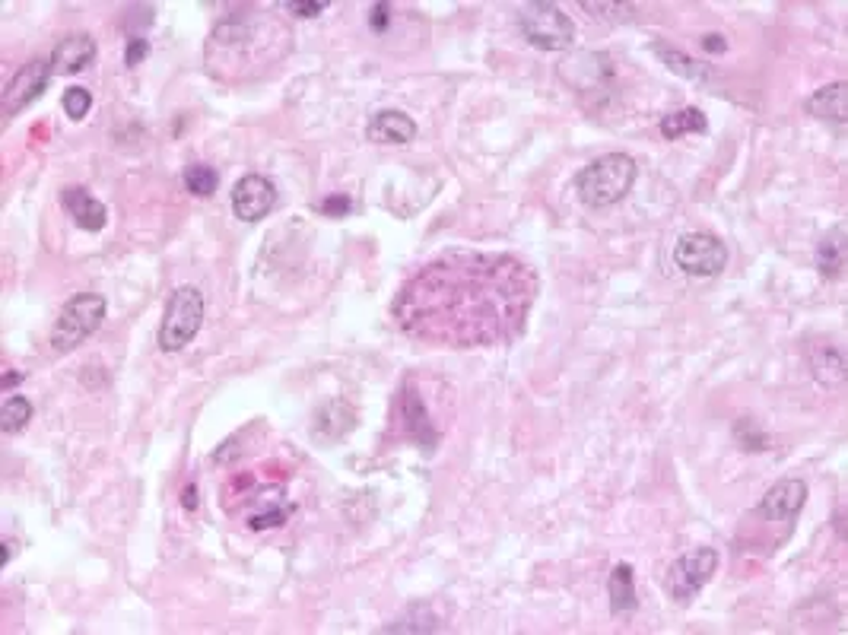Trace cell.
Instances as JSON below:
<instances>
[{
    "mask_svg": "<svg viewBox=\"0 0 848 635\" xmlns=\"http://www.w3.org/2000/svg\"><path fill=\"white\" fill-rule=\"evenodd\" d=\"M537 289V274L512 254L451 251L401 286L391 315L429 347H505L525 334Z\"/></svg>",
    "mask_w": 848,
    "mask_h": 635,
    "instance_id": "1",
    "label": "cell"
},
{
    "mask_svg": "<svg viewBox=\"0 0 848 635\" xmlns=\"http://www.w3.org/2000/svg\"><path fill=\"white\" fill-rule=\"evenodd\" d=\"M293 48V29L277 13L245 7L213 26L204 61L213 80L242 86L277 70Z\"/></svg>",
    "mask_w": 848,
    "mask_h": 635,
    "instance_id": "2",
    "label": "cell"
},
{
    "mask_svg": "<svg viewBox=\"0 0 848 635\" xmlns=\"http://www.w3.org/2000/svg\"><path fill=\"white\" fill-rule=\"evenodd\" d=\"M639 178V166L629 153H607L601 159L588 162V166L575 175V197L591 207V210H604L620 204L623 197H629Z\"/></svg>",
    "mask_w": 848,
    "mask_h": 635,
    "instance_id": "3",
    "label": "cell"
},
{
    "mask_svg": "<svg viewBox=\"0 0 848 635\" xmlns=\"http://www.w3.org/2000/svg\"><path fill=\"white\" fill-rule=\"evenodd\" d=\"M105 299L99 293H80L70 302H64V308L54 318V328H51V350L54 353H70L77 350L80 343L99 331V324L105 318Z\"/></svg>",
    "mask_w": 848,
    "mask_h": 635,
    "instance_id": "4",
    "label": "cell"
},
{
    "mask_svg": "<svg viewBox=\"0 0 848 635\" xmlns=\"http://www.w3.org/2000/svg\"><path fill=\"white\" fill-rule=\"evenodd\" d=\"M201 324H204V293L197 286H178L166 305V318L159 324V347L166 353L185 350L197 337V331H201Z\"/></svg>",
    "mask_w": 848,
    "mask_h": 635,
    "instance_id": "5",
    "label": "cell"
},
{
    "mask_svg": "<svg viewBox=\"0 0 848 635\" xmlns=\"http://www.w3.org/2000/svg\"><path fill=\"white\" fill-rule=\"evenodd\" d=\"M518 32L540 51H566L575 42V23L556 4H528L518 10Z\"/></svg>",
    "mask_w": 848,
    "mask_h": 635,
    "instance_id": "6",
    "label": "cell"
},
{
    "mask_svg": "<svg viewBox=\"0 0 848 635\" xmlns=\"http://www.w3.org/2000/svg\"><path fill=\"white\" fill-rule=\"evenodd\" d=\"M674 264L690 277H718L728 267V245L712 232H687L674 245Z\"/></svg>",
    "mask_w": 848,
    "mask_h": 635,
    "instance_id": "7",
    "label": "cell"
},
{
    "mask_svg": "<svg viewBox=\"0 0 848 635\" xmlns=\"http://www.w3.org/2000/svg\"><path fill=\"white\" fill-rule=\"evenodd\" d=\"M718 572V553L712 547H696L690 553H683L671 572H667V594H671L674 604H690L693 597L712 582V575Z\"/></svg>",
    "mask_w": 848,
    "mask_h": 635,
    "instance_id": "8",
    "label": "cell"
},
{
    "mask_svg": "<svg viewBox=\"0 0 848 635\" xmlns=\"http://www.w3.org/2000/svg\"><path fill=\"white\" fill-rule=\"evenodd\" d=\"M277 207V188L267 175H242L232 188V213L239 216L242 223H258L264 216H270V210Z\"/></svg>",
    "mask_w": 848,
    "mask_h": 635,
    "instance_id": "9",
    "label": "cell"
},
{
    "mask_svg": "<svg viewBox=\"0 0 848 635\" xmlns=\"http://www.w3.org/2000/svg\"><path fill=\"white\" fill-rule=\"evenodd\" d=\"M54 77L51 70V58H32L29 64L20 67V74H16L7 89H4V115H16L23 112L26 105H32L35 99H39L45 93L48 80Z\"/></svg>",
    "mask_w": 848,
    "mask_h": 635,
    "instance_id": "10",
    "label": "cell"
},
{
    "mask_svg": "<svg viewBox=\"0 0 848 635\" xmlns=\"http://www.w3.org/2000/svg\"><path fill=\"white\" fill-rule=\"evenodd\" d=\"M804 502H807V483L798 477H788V480H779L775 486H769V493L760 499V505H756V515L772 524H782V521L798 518Z\"/></svg>",
    "mask_w": 848,
    "mask_h": 635,
    "instance_id": "11",
    "label": "cell"
},
{
    "mask_svg": "<svg viewBox=\"0 0 848 635\" xmlns=\"http://www.w3.org/2000/svg\"><path fill=\"white\" fill-rule=\"evenodd\" d=\"M96 39L86 32H74V35H64V39L54 45L51 51V70L54 77H70V74H80L89 64L96 61Z\"/></svg>",
    "mask_w": 848,
    "mask_h": 635,
    "instance_id": "12",
    "label": "cell"
},
{
    "mask_svg": "<svg viewBox=\"0 0 848 635\" xmlns=\"http://www.w3.org/2000/svg\"><path fill=\"white\" fill-rule=\"evenodd\" d=\"M401 426H404V435L420 442V448H432L439 442V432L432 429L426 401L420 397V391L413 388V381H407L401 388Z\"/></svg>",
    "mask_w": 848,
    "mask_h": 635,
    "instance_id": "13",
    "label": "cell"
},
{
    "mask_svg": "<svg viewBox=\"0 0 848 635\" xmlns=\"http://www.w3.org/2000/svg\"><path fill=\"white\" fill-rule=\"evenodd\" d=\"M366 137L372 143H385V147H401V143H410L417 137V121L410 115L398 112V108H385V112L372 115Z\"/></svg>",
    "mask_w": 848,
    "mask_h": 635,
    "instance_id": "14",
    "label": "cell"
},
{
    "mask_svg": "<svg viewBox=\"0 0 848 635\" xmlns=\"http://www.w3.org/2000/svg\"><path fill=\"white\" fill-rule=\"evenodd\" d=\"M61 204L64 210L74 216V223L83 229V232H99L105 223H108V210L102 201H96L93 194H89L83 185H70L61 191Z\"/></svg>",
    "mask_w": 848,
    "mask_h": 635,
    "instance_id": "15",
    "label": "cell"
},
{
    "mask_svg": "<svg viewBox=\"0 0 848 635\" xmlns=\"http://www.w3.org/2000/svg\"><path fill=\"white\" fill-rule=\"evenodd\" d=\"M807 112L820 118V121H829V124H845L848 118V86L839 80V83H829L823 89H817L814 96L807 99Z\"/></svg>",
    "mask_w": 848,
    "mask_h": 635,
    "instance_id": "16",
    "label": "cell"
},
{
    "mask_svg": "<svg viewBox=\"0 0 848 635\" xmlns=\"http://www.w3.org/2000/svg\"><path fill=\"white\" fill-rule=\"evenodd\" d=\"M293 515V505L283 499L280 489L274 493H261L258 505L248 512V528L251 531H267V528H280V524Z\"/></svg>",
    "mask_w": 848,
    "mask_h": 635,
    "instance_id": "17",
    "label": "cell"
},
{
    "mask_svg": "<svg viewBox=\"0 0 848 635\" xmlns=\"http://www.w3.org/2000/svg\"><path fill=\"white\" fill-rule=\"evenodd\" d=\"M607 594H610V610L613 616H626L633 613L639 607L636 601V585H633V566H626V562H620V566H613L610 578H607Z\"/></svg>",
    "mask_w": 848,
    "mask_h": 635,
    "instance_id": "18",
    "label": "cell"
},
{
    "mask_svg": "<svg viewBox=\"0 0 848 635\" xmlns=\"http://www.w3.org/2000/svg\"><path fill=\"white\" fill-rule=\"evenodd\" d=\"M817 270L826 277H842L845 270V223H839L833 232L823 235V242L817 245Z\"/></svg>",
    "mask_w": 848,
    "mask_h": 635,
    "instance_id": "19",
    "label": "cell"
},
{
    "mask_svg": "<svg viewBox=\"0 0 848 635\" xmlns=\"http://www.w3.org/2000/svg\"><path fill=\"white\" fill-rule=\"evenodd\" d=\"M706 131H709V121L693 105L677 108V112L661 118V137L664 140H680V137H687V134H706Z\"/></svg>",
    "mask_w": 848,
    "mask_h": 635,
    "instance_id": "20",
    "label": "cell"
},
{
    "mask_svg": "<svg viewBox=\"0 0 848 635\" xmlns=\"http://www.w3.org/2000/svg\"><path fill=\"white\" fill-rule=\"evenodd\" d=\"M652 51L667 64V70H671V74H680L683 80L706 83V80L712 77V70H709L706 64H699L696 58H690V54H683V51H677V48H671V45L658 42V45H652Z\"/></svg>",
    "mask_w": 848,
    "mask_h": 635,
    "instance_id": "21",
    "label": "cell"
},
{
    "mask_svg": "<svg viewBox=\"0 0 848 635\" xmlns=\"http://www.w3.org/2000/svg\"><path fill=\"white\" fill-rule=\"evenodd\" d=\"M32 413L35 410H32V404L26 401L23 394L7 397L4 407H0V429H4V435H20L29 426Z\"/></svg>",
    "mask_w": 848,
    "mask_h": 635,
    "instance_id": "22",
    "label": "cell"
},
{
    "mask_svg": "<svg viewBox=\"0 0 848 635\" xmlns=\"http://www.w3.org/2000/svg\"><path fill=\"white\" fill-rule=\"evenodd\" d=\"M185 188L194 197H210L216 188H220V172H216L213 166H207V162H194V166L185 169Z\"/></svg>",
    "mask_w": 848,
    "mask_h": 635,
    "instance_id": "23",
    "label": "cell"
},
{
    "mask_svg": "<svg viewBox=\"0 0 848 635\" xmlns=\"http://www.w3.org/2000/svg\"><path fill=\"white\" fill-rule=\"evenodd\" d=\"M734 439L741 442V448L747 451H766L769 448V435L763 432V426L750 420V416H741V420L734 423Z\"/></svg>",
    "mask_w": 848,
    "mask_h": 635,
    "instance_id": "24",
    "label": "cell"
},
{
    "mask_svg": "<svg viewBox=\"0 0 848 635\" xmlns=\"http://www.w3.org/2000/svg\"><path fill=\"white\" fill-rule=\"evenodd\" d=\"M89 108H93V93L83 86H70L64 93V112L70 121H83L89 115Z\"/></svg>",
    "mask_w": 848,
    "mask_h": 635,
    "instance_id": "25",
    "label": "cell"
},
{
    "mask_svg": "<svg viewBox=\"0 0 848 635\" xmlns=\"http://www.w3.org/2000/svg\"><path fill=\"white\" fill-rule=\"evenodd\" d=\"M582 7L594 16H607V20H629V16H633V7L629 4H591V0H585Z\"/></svg>",
    "mask_w": 848,
    "mask_h": 635,
    "instance_id": "26",
    "label": "cell"
},
{
    "mask_svg": "<svg viewBox=\"0 0 848 635\" xmlns=\"http://www.w3.org/2000/svg\"><path fill=\"white\" fill-rule=\"evenodd\" d=\"M283 10H290L293 16H302V20H312V16L328 10V4H321V0H312V4H309V0H302V4H299V0H286Z\"/></svg>",
    "mask_w": 848,
    "mask_h": 635,
    "instance_id": "27",
    "label": "cell"
},
{
    "mask_svg": "<svg viewBox=\"0 0 848 635\" xmlns=\"http://www.w3.org/2000/svg\"><path fill=\"white\" fill-rule=\"evenodd\" d=\"M350 197L347 194H334V197H324V201L318 204V210L324 213V216H347L350 213Z\"/></svg>",
    "mask_w": 848,
    "mask_h": 635,
    "instance_id": "28",
    "label": "cell"
},
{
    "mask_svg": "<svg viewBox=\"0 0 848 635\" xmlns=\"http://www.w3.org/2000/svg\"><path fill=\"white\" fill-rule=\"evenodd\" d=\"M388 23H391V4H375L372 10H369V26H372V32H378V35H385L388 32Z\"/></svg>",
    "mask_w": 848,
    "mask_h": 635,
    "instance_id": "29",
    "label": "cell"
},
{
    "mask_svg": "<svg viewBox=\"0 0 848 635\" xmlns=\"http://www.w3.org/2000/svg\"><path fill=\"white\" fill-rule=\"evenodd\" d=\"M147 54H150V42L143 39V35H134L131 45H128V54H124V61H128V67H137Z\"/></svg>",
    "mask_w": 848,
    "mask_h": 635,
    "instance_id": "30",
    "label": "cell"
},
{
    "mask_svg": "<svg viewBox=\"0 0 848 635\" xmlns=\"http://www.w3.org/2000/svg\"><path fill=\"white\" fill-rule=\"evenodd\" d=\"M702 51H709V54H725V51H728L725 35H718V32L702 35Z\"/></svg>",
    "mask_w": 848,
    "mask_h": 635,
    "instance_id": "31",
    "label": "cell"
},
{
    "mask_svg": "<svg viewBox=\"0 0 848 635\" xmlns=\"http://www.w3.org/2000/svg\"><path fill=\"white\" fill-rule=\"evenodd\" d=\"M182 505L188 508V512H194V508H197V489H194V486H188V489H185V499H182Z\"/></svg>",
    "mask_w": 848,
    "mask_h": 635,
    "instance_id": "32",
    "label": "cell"
},
{
    "mask_svg": "<svg viewBox=\"0 0 848 635\" xmlns=\"http://www.w3.org/2000/svg\"><path fill=\"white\" fill-rule=\"evenodd\" d=\"M16 381H23V375H16V372H10V369H4V388H13Z\"/></svg>",
    "mask_w": 848,
    "mask_h": 635,
    "instance_id": "33",
    "label": "cell"
},
{
    "mask_svg": "<svg viewBox=\"0 0 848 635\" xmlns=\"http://www.w3.org/2000/svg\"><path fill=\"white\" fill-rule=\"evenodd\" d=\"M10 547H13V543H10V540H4V556H0V566H7V562H10V556H13V550H10Z\"/></svg>",
    "mask_w": 848,
    "mask_h": 635,
    "instance_id": "34",
    "label": "cell"
}]
</instances>
